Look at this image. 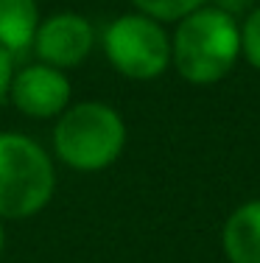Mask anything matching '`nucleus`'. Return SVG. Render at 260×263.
I'll return each mask as SVG.
<instances>
[{
	"mask_svg": "<svg viewBox=\"0 0 260 263\" xmlns=\"http://www.w3.org/2000/svg\"><path fill=\"white\" fill-rule=\"evenodd\" d=\"M11 87V53L6 48H0V98L9 92Z\"/></svg>",
	"mask_w": 260,
	"mask_h": 263,
	"instance_id": "obj_11",
	"label": "nucleus"
},
{
	"mask_svg": "<svg viewBox=\"0 0 260 263\" xmlns=\"http://www.w3.org/2000/svg\"><path fill=\"white\" fill-rule=\"evenodd\" d=\"M241 53V28L221 9H196L179 20L171 59L190 84H215L232 70Z\"/></svg>",
	"mask_w": 260,
	"mask_h": 263,
	"instance_id": "obj_1",
	"label": "nucleus"
},
{
	"mask_svg": "<svg viewBox=\"0 0 260 263\" xmlns=\"http://www.w3.org/2000/svg\"><path fill=\"white\" fill-rule=\"evenodd\" d=\"M241 51H244L246 62L260 70V9L252 11L246 26L241 28Z\"/></svg>",
	"mask_w": 260,
	"mask_h": 263,
	"instance_id": "obj_10",
	"label": "nucleus"
},
{
	"mask_svg": "<svg viewBox=\"0 0 260 263\" xmlns=\"http://www.w3.org/2000/svg\"><path fill=\"white\" fill-rule=\"evenodd\" d=\"M11 101L20 112L31 118L59 115L70 101V81L59 67L31 65L23 73L11 76Z\"/></svg>",
	"mask_w": 260,
	"mask_h": 263,
	"instance_id": "obj_6",
	"label": "nucleus"
},
{
	"mask_svg": "<svg viewBox=\"0 0 260 263\" xmlns=\"http://www.w3.org/2000/svg\"><path fill=\"white\" fill-rule=\"evenodd\" d=\"M109 62L129 79H154L168 67L171 42L157 20L148 14H123L104 31Z\"/></svg>",
	"mask_w": 260,
	"mask_h": 263,
	"instance_id": "obj_4",
	"label": "nucleus"
},
{
	"mask_svg": "<svg viewBox=\"0 0 260 263\" xmlns=\"http://www.w3.org/2000/svg\"><path fill=\"white\" fill-rule=\"evenodd\" d=\"M202 3L204 0H134V6L154 20H182L190 11L202 9Z\"/></svg>",
	"mask_w": 260,
	"mask_h": 263,
	"instance_id": "obj_9",
	"label": "nucleus"
},
{
	"mask_svg": "<svg viewBox=\"0 0 260 263\" xmlns=\"http://www.w3.org/2000/svg\"><path fill=\"white\" fill-rule=\"evenodd\" d=\"M39 28V11L34 0H0V48L20 53L34 45Z\"/></svg>",
	"mask_w": 260,
	"mask_h": 263,
	"instance_id": "obj_8",
	"label": "nucleus"
},
{
	"mask_svg": "<svg viewBox=\"0 0 260 263\" xmlns=\"http://www.w3.org/2000/svg\"><path fill=\"white\" fill-rule=\"evenodd\" d=\"M224 252L232 263H260V199L241 204L224 224Z\"/></svg>",
	"mask_w": 260,
	"mask_h": 263,
	"instance_id": "obj_7",
	"label": "nucleus"
},
{
	"mask_svg": "<svg viewBox=\"0 0 260 263\" xmlns=\"http://www.w3.org/2000/svg\"><path fill=\"white\" fill-rule=\"evenodd\" d=\"M126 143L121 115L107 104L87 101L67 109L53 129V148L70 168L101 171L112 165Z\"/></svg>",
	"mask_w": 260,
	"mask_h": 263,
	"instance_id": "obj_2",
	"label": "nucleus"
},
{
	"mask_svg": "<svg viewBox=\"0 0 260 263\" xmlns=\"http://www.w3.org/2000/svg\"><path fill=\"white\" fill-rule=\"evenodd\" d=\"M53 165L31 137L0 135V218L34 216L51 202Z\"/></svg>",
	"mask_w": 260,
	"mask_h": 263,
	"instance_id": "obj_3",
	"label": "nucleus"
},
{
	"mask_svg": "<svg viewBox=\"0 0 260 263\" xmlns=\"http://www.w3.org/2000/svg\"><path fill=\"white\" fill-rule=\"evenodd\" d=\"M34 48L51 67H76L92 51V26L82 14H53L36 28Z\"/></svg>",
	"mask_w": 260,
	"mask_h": 263,
	"instance_id": "obj_5",
	"label": "nucleus"
},
{
	"mask_svg": "<svg viewBox=\"0 0 260 263\" xmlns=\"http://www.w3.org/2000/svg\"><path fill=\"white\" fill-rule=\"evenodd\" d=\"M3 241H6V233H3V227H0V252H3Z\"/></svg>",
	"mask_w": 260,
	"mask_h": 263,
	"instance_id": "obj_12",
	"label": "nucleus"
}]
</instances>
